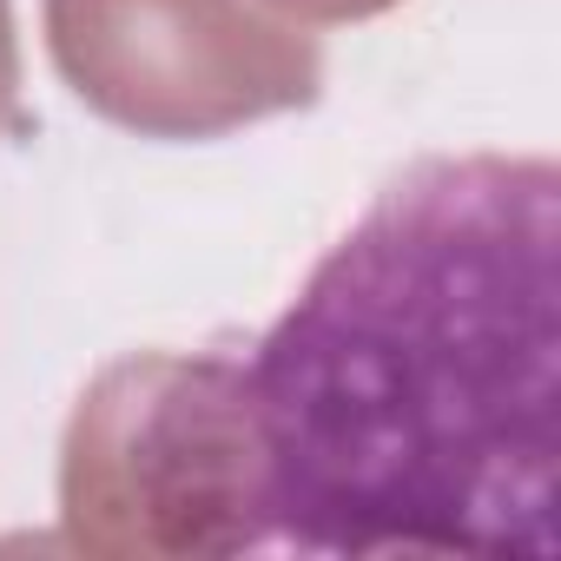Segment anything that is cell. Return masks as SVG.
<instances>
[{
    "instance_id": "6da1fadb",
    "label": "cell",
    "mask_w": 561,
    "mask_h": 561,
    "mask_svg": "<svg viewBox=\"0 0 561 561\" xmlns=\"http://www.w3.org/2000/svg\"><path fill=\"white\" fill-rule=\"evenodd\" d=\"M251 495L298 554H561V172L416 159L244 370Z\"/></svg>"
}]
</instances>
